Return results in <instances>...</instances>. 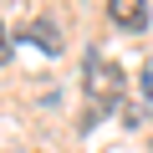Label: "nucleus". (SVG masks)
<instances>
[{
    "label": "nucleus",
    "mask_w": 153,
    "mask_h": 153,
    "mask_svg": "<svg viewBox=\"0 0 153 153\" xmlns=\"http://www.w3.org/2000/svg\"><path fill=\"white\" fill-rule=\"evenodd\" d=\"M10 61V36H5V26H0V66Z\"/></svg>",
    "instance_id": "20e7f679"
},
{
    "label": "nucleus",
    "mask_w": 153,
    "mask_h": 153,
    "mask_svg": "<svg viewBox=\"0 0 153 153\" xmlns=\"http://www.w3.org/2000/svg\"><path fill=\"white\" fill-rule=\"evenodd\" d=\"M21 36H26V41H36V46H41L46 56H56V51L66 46L61 26H51V21H26V26H21Z\"/></svg>",
    "instance_id": "7ed1b4c3"
},
{
    "label": "nucleus",
    "mask_w": 153,
    "mask_h": 153,
    "mask_svg": "<svg viewBox=\"0 0 153 153\" xmlns=\"http://www.w3.org/2000/svg\"><path fill=\"white\" fill-rule=\"evenodd\" d=\"M82 87H87V128L102 123L107 112H117V107L128 102V76H123V66H117L112 56H102V51H92V56L82 61Z\"/></svg>",
    "instance_id": "f257e3e1"
},
{
    "label": "nucleus",
    "mask_w": 153,
    "mask_h": 153,
    "mask_svg": "<svg viewBox=\"0 0 153 153\" xmlns=\"http://www.w3.org/2000/svg\"><path fill=\"white\" fill-rule=\"evenodd\" d=\"M107 16L123 31H148V0H107Z\"/></svg>",
    "instance_id": "f03ea898"
}]
</instances>
